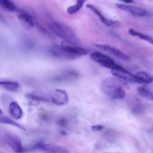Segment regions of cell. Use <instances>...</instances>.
I'll return each instance as SVG.
<instances>
[{
    "instance_id": "1",
    "label": "cell",
    "mask_w": 153,
    "mask_h": 153,
    "mask_svg": "<svg viewBox=\"0 0 153 153\" xmlns=\"http://www.w3.org/2000/svg\"><path fill=\"white\" fill-rule=\"evenodd\" d=\"M128 84L121 79L117 77H109L102 81V88L109 97L116 99H121L125 95L124 88L128 89Z\"/></svg>"
},
{
    "instance_id": "2",
    "label": "cell",
    "mask_w": 153,
    "mask_h": 153,
    "mask_svg": "<svg viewBox=\"0 0 153 153\" xmlns=\"http://www.w3.org/2000/svg\"><path fill=\"white\" fill-rule=\"evenodd\" d=\"M48 27L51 31L59 37L65 41L73 42L72 40L75 38V35L73 30L69 27L56 22L50 23Z\"/></svg>"
},
{
    "instance_id": "3",
    "label": "cell",
    "mask_w": 153,
    "mask_h": 153,
    "mask_svg": "<svg viewBox=\"0 0 153 153\" xmlns=\"http://www.w3.org/2000/svg\"><path fill=\"white\" fill-rule=\"evenodd\" d=\"M115 5L120 10L135 16L144 17L150 15L148 11L140 7L117 3Z\"/></svg>"
},
{
    "instance_id": "4",
    "label": "cell",
    "mask_w": 153,
    "mask_h": 153,
    "mask_svg": "<svg viewBox=\"0 0 153 153\" xmlns=\"http://www.w3.org/2000/svg\"><path fill=\"white\" fill-rule=\"evenodd\" d=\"M61 46L66 52L79 57L81 56L86 55L89 52L88 49L76 45L75 43L68 41L62 42Z\"/></svg>"
},
{
    "instance_id": "5",
    "label": "cell",
    "mask_w": 153,
    "mask_h": 153,
    "mask_svg": "<svg viewBox=\"0 0 153 153\" xmlns=\"http://www.w3.org/2000/svg\"><path fill=\"white\" fill-rule=\"evenodd\" d=\"M94 45L99 49L111 54L121 60L129 61L131 59L127 55L118 49L107 44H94Z\"/></svg>"
},
{
    "instance_id": "6",
    "label": "cell",
    "mask_w": 153,
    "mask_h": 153,
    "mask_svg": "<svg viewBox=\"0 0 153 153\" xmlns=\"http://www.w3.org/2000/svg\"><path fill=\"white\" fill-rule=\"evenodd\" d=\"M5 140L7 145L16 152L23 153L25 152L21 139L17 135L12 133L8 134L5 136Z\"/></svg>"
},
{
    "instance_id": "7",
    "label": "cell",
    "mask_w": 153,
    "mask_h": 153,
    "mask_svg": "<svg viewBox=\"0 0 153 153\" xmlns=\"http://www.w3.org/2000/svg\"><path fill=\"white\" fill-rule=\"evenodd\" d=\"M111 74L116 77L133 84L142 82L132 73L123 68L119 70H111Z\"/></svg>"
},
{
    "instance_id": "8",
    "label": "cell",
    "mask_w": 153,
    "mask_h": 153,
    "mask_svg": "<svg viewBox=\"0 0 153 153\" xmlns=\"http://www.w3.org/2000/svg\"><path fill=\"white\" fill-rule=\"evenodd\" d=\"M34 149H37L45 153H70L66 149L57 145L37 143L35 144Z\"/></svg>"
},
{
    "instance_id": "9",
    "label": "cell",
    "mask_w": 153,
    "mask_h": 153,
    "mask_svg": "<svg viewBox=\"0 0 153 153\" xmlns=\"http://www.w3.org/2000/svg\"><path fill=\"white\" fill-rule=\"evenodd\" d=\"M50 52L51 54L54 57L65 59L72 60L79 57L66 52L61 45H53L51 48Z\"/></svg>"
},
{
    "instance_id": "10",
    "label": "cell",
    "mask_w": 153,
    "mask_h": 153,
    "mask_svg": "<svg viewBox=\"0 0 153 153\" xmlns=\"http://www.w3.org/2000/svg\"><path fill=\"white\" fill-rule=\"evenodd\" d=\"M86 7L90 10L100 18L102 22L106 25L111 27H115L120 24L118 21L108 19L105 17L101 13L92 5L88 4L85 5Z\"/></svg>"
},
{
    "instance_id": "11",
    "label": "cell",
    "mask_w": 153,
    "mask_h": 153,
    "mask_svg": "<svg viewBox=\"0 0 153 153\" xmlns=\"http://www.w3.org/2000/svg\"><path fill=\"white\" fill-rule=\"evenodd\" d=\"M19 22L24 28L28 29L32 28L34 25L33 17L26 12L20 13L18 15Z\"/></svg>"
},
{
    "instance_id": "12",
    "label": "cell",
    "mask_w": 153,
    "mask_h": 153,
    "mask_svg": "<svg viewBox=\"0 0 153 153\" xmlns=\"http://www.w3.org/2000/svg\"><path fill=\"white\" fill-rule=\"evenodd\" d=\"M52 98L53 102L58 105L65 104L67 103L68 100L66 92L64 90L59 89L55 90Z\"/></svg>"
},
{
    "instance_id": "13",
    "label": "cell",
    "mask_w": 153,
    "mask_h": 153,
    "mask_svg": "<svg viewBox=\"0 0 153 153\" xmlns=\"http://www.w3.org/2000/svg\"><path fill=\"white\" fill-rule=\"evenodd\" d=\"M91 59L94 61L98 63L100 65H104L114 61L109 56L98 52H94L90 55Z\"/></svg>"
},
{
    "instance_id": "14",
    "label": "cell",
    "mask_w": 153,
    "mask_h": 153,
    "mask_svg": "<svg viewBox=\"0 0 153 153\" xmlns=\"http://www.w3.org/2000/svg\"><path fill=\"white\" fill-rule=\"evenodd\" d=\"M9 109L10 114L15 119H19L23 115V111L21 108L16 102L13 101L10 103Z\"/></svg>"
},
{
    "instance_id": "15",
    "label": "cell",
    "mask_w": 153,
    "mask_h": 153,
    "mask_svg": "<svg viewBox=\"0 0 153 153\" xmlns=\"http://www.w3.org/2000/svg\"><path fill=\"white\" fill-rule=\"evenodd\" d=\"M0 8L5 12H13L16 10V7L10 1L0 0Z\"/></svg>"
},
{
    "instance_id": "16",
    "label": "cell",
    "mask_w": 153,
    "mask_h": 153,
    "mask_svg": "<svg viewBox=\"0 0 153 153\" xmlns=\"http://www.w3.org/2000/svg\"><path fill=\"white\" fill-rule=\"evenodd\" d=\"M0 86L8 91L15 92L18 90L19 85L16 82L3 81H0Z\"/></svg>"
},
{
    "instance_id": "17",
    "label": "cell",
    "mask_w": 153,
    "mask_h": 153,
    "mask_svg": "<svg viewBox=\"0 0 153 153\" xmlns=\"http://www.w3.org/2000/svg\"><path fill=\"white\" fill-rule=\"evenodd\" d=\"M135 76L142 83H150L153 79V77L151 74L143 71L137 72Z\"/></svg>"
},
{
    "instance_id": "18",
    "label": "cell",
    "mask_w": 153,
    "mask_h": 153,
    "mask_svg": "<svg viewBox=\"0 0 153 153\" xmlns=\"http://www.w3.org/2000/svg\"><path fill=\"white\" fill-rule=\"evenodd\" d=\"M128 33L131 36H138L140 39L144 40L152 44H153L152 38L150 36L137 32L132 28L129 29Z\"/></svg>"
},
{
    "instance_id": "19",
    "label": "cell",
    "mask_w": 153,
    "mask_h": 153,
    "mask_svg": "<svg viewBox=\"0 0 153 153\" xmlns=\"http://www.w3.org/2000/svg\"><path fill=\"white\" fill-rule=\"evenodd\" d=\"M0 122L13 125L22 130H26L25 128L22 125L6 116H0Z\"/></svg>"
},
{
    "instance_id": "20",
    "label": "cell",
    "mask_w": 153,
    "mask_h": 153,
    "mask_svg": "<svg viewBox=\"0 0 153 153\" xmlns=\"http://www.w3.org/2000/svg\"><path fill=\"white\" fill-rule=\"evenodd\" d=\"M85 0H78L75 5L69 7L67 9L68 13L72 15L78 12L83 6Z\"/></svg>"
},
{
    "instance_id": "21",
    "label": "cell",
    "mask_w": 153,
    "mask_h": 153,
    "mask_svg": "<svg viewBox=\"0 0 153 153\" xmlns=\"http://www.w3.org/2000/svg\"><path fill=\"white\" fill-rule=\"evenodd\" d=\"M25 97L28 100L29 104L30 105L34 104L36 103H38L41 101H47L45 99L41 98L40 97L33 94H28L25 95Z\"/></svg>"
},
{
    "instance_id": "22",
    "label": "cell",
    "mask_w": 153,
    "mask_h": 153,
    "mask_svg": "<svg viewBox=\"0 0 153 153\" xmlns=\"http://www.w3.org/2000/svg\"><path fill=\"white\" fill-rule=\"evenodd\" d=\"M139 93L144 97L151 100H153L152 93L146 88L140 87L137 88Z\"/></svg>"
},
{
    "instance_id": "23",
    "label": "cell",
    "mask_w": 153,
    "mask_h": 153,
    "mask_svg": "<svg viewBox=\"0 0 153 153\" xmlns=\"http://www.w3.org/2000/svg\"><path fill=\"white\" fill-rule=\"evenodd\" d=\"M103 127V126L102 125H96L92 126L91 129L94 131H97L102 130Z\"/></svg>"
},
{
    "instance_id": "24",
    "label": "cell",
    "mask_w": 153,
    "mask_h": 153,
    "mask_svg": "<svg viewBox=\"0 0 153 153\" xmlns=\"http://www.w3.org/2000/svg\"><path fill=\"white\" fill-rule=\"evenodd\" d=\"M122 1L128 4L132 3L134 2V1L132 0H125Z\"/></svg>"
},
{
    "instance_id": "25",
    "label": "cell",
    "mask_w": 153,
    "mask_h": 153,
    "mask_svg": "<svg viewBox=\"0 0 153 153\" xmlns=\"http://www.w3.org/2000/svg\"><path fill=\"white\" fill-rule=\"evenodd\" d=\"M66 122L65 121V120H60L59 122V123L60 125H61V126H64L66 124Z\"/></svg>"
},
{
    "instance_id": "26",
    "label": "cell",
    "mask_w": 153,
    "mask_h": 153,
    "mask_svg": "<svg viewBox=\"0 0 153 153\" xmlns=\"http://www.w3.org/2000/svg\"><path fill=\"white\" fill-rule=\"evenodd\" d=\"M61 133L63 135H66L67 134V132L66 131H62L61 132Z\"/></svg>"
},
{
    "instance_id": "27",
    "label": "cell",
    "mask_w": 153,
    "mask_h": 153,
    "mask_svg": "<svg viewBox=\"0 0 153 153\" xmlns=\"http://www.w3.org/2000/svg\"><path fill=\"white\" fill-rule=\"evenodd\" d=\"M2 111L0 108V114H2Z\"/></svg>"
},
{
    "instance_id": "28",
    "label": "cell",
    "mask_w": 153,
    "mask_h": 153,
    "mask_svg": "<svg viewBox=\"0 0 153 153\" xmlns=\"http://www.w3.org/2000/svg\"><path fill=\"white\" fill-rule=\"evenodd\" d=\"M105 153H110L105 152Z\"/></svg>"
}]
</instances>
